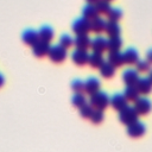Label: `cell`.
Listing matches in <instances>:
<instances>
[{
	"label": "cell",
	"mask_w": 152,
	"mask_h": 152,
	"mask_svg": "<svg viewBox=\"0 0 152 152\" xmlns=\"http://www.w3.org/2000/svg\"><path fill=\"white\" fill-rule=\"evenodd\" d=\"M59 45L62 48H64L65 50H68V49H70V48L74 46V38L70 34L64 33V34H62L59 37Z\"/></svg>",
	"instance_id": "83f0119b"
},
{
	"label": "cell",
	"mask_w": 152,
	"mask_h": 152,
	"mask_svg": "<svg viewBox=\"0 0 152 152\" xmlns=\"http://www.w3.org/2000/svg\"><path fill=\"white\" fill-rule=\"evenodd\" d=\"M5 84V77L2 76V74H0V88Z\"/></svg>",
	"instance_id": "e575fe53"
},
{
	"label": "cell",
	"mask_w": 152,
	"mask_h": 152,
	"mask_svg": "<svg viewBox=\"0 0 152 152\" xmlns=\"http://www.w3.org/2000/svg\"><path fill=\"white\" fill-rule=\"evenodd\" d=\"M104 119V114H103V110H99V109H93L91 112V115L89 116V120L94 124V125H99L103 121Z\"/></svg>",
	"instance_id": "f546056e"
},
{
	"label": "cell",
	"mask_w": 152,
	"mask_h": 152,
	"mask_svg": "<svg viewBox=\"0 0 152 152\" xmlns=\"http://www.w3.org/2000/svg\"><path fill=\"white\" fill-rule=\"evenodd\" d=\"M138 119H139V115L134 110L133 106H126L124 109H121L119 112V120L121 124H124L126 126L138 121Z\"/></svg>",
	"instance_id": "3957f363"
},
{
	"label": "cell",
	"mask_w": 152,
	"mask_h": 152,
	"mask_svg": "<svg viewBox=\"0 0 152 152\" xmlns=\"http://www.w3.org/2000/svg\"><path fill=\"white\" fill-rule=\"evenodd\" d=\"M88 51L86 50H78V49H75L72 52H71V61L72 63H75L76 65L78 66H83L88 63Z\"/></svg>",
	"instance_id": "30bf717a"
},
{
	"label": "cell",
	"mask_w": 152,
	"mask_h": 152,
	"mask_svg": "<svg viewBox=\"0 0 152 152\" xmlns=\"http://www.w3.org/2000/svg\"><path fill=\"white\" fill-rule=\"evenodd\" d=\"M89 104L91 106L93 109H99V110H104L109 106V96L104 91H96L90 95L89 97Z\"/></svg>",
	"instance_id": "6da1fadb"
},
{
	"label": "cell",
	"mask_w": 152,
	"mask_h": 152,
	"mask_svg": "<svg viewBox=\"0 0 152 152\" xmlns=\"http://www.w3.org/2000/svg\"><path fill=\"white\" fill-rule=\"evenodd\" d=\"M21 40L24 42V44L28 45V46H32L34 45L38 40H39V37H38V32L36 30H32V28H27L21 34Z\"/></svg>",
	"instance_id": "9a60e30c"
},
{
	"label": "cell",
	"mask_w": 152,
	"mask_h": 152,
	"mask_svg": "<svg viewBox=\"0 0 152 152\" xmlns=\"http://www.w3.org/2000/svg\"><path fill=\"white\" fill-rule=\"evenodd\" d=\"M106 20L102 18V17H96L94 18L93 20L89 21V31L93 32V33H96V34H100L104 31V27H106Z\"/></svg>",
	"instance_id": "5bb4252c"
},
{
	"label": "cell",
	"mask_w": 152,
	"mask_h": 152,
	"mask_svg": "<svg viewBox=\"0 0 152 152\" xmlns=\"http://www.w3.org/2000/svg\"><path fill=\"white\" fill-rule=\"evenodd\" d=\"M104 32L107 33L108 38H114V37H120L121 33V27L118 23L114 21H107L106 23V27H104Z\"/></svg>",
	"instance_id": "d6986e66"
},
{
	"label": "cell",
	"mask_w": 152,
	"mask_h": 152,
	"mask_svg": "<svg viewBox=\"0 0 152 152\" xmlns=\"http://www.w3.org/2000/svg\"><path fill=\"white\" fill-rule=\"evenodd\" d=\"M139 93V95L146 96L151 93V88H152V82L150 77H139L137 84L134 86Z\"/></svg>",
	"instance_id": "ba28073f"
},
{
	"label": "cell",
	"mask_w": 152,
	"mask_h": 152,
	"mask_svg": "<svg viewBox=\"0 0 152 152\" xmlns=\"http://www.w3.org/2000/svg\"><path fill=\"white\" fill-rule=\"evenodd\" d=\"M31 48H32V53L36 57L43 58V57L48 56V52H49V49H50V43H46V42H43V40H38Z\"/></svg>",
	"instance_id": "8fae6325"
},
{
	"label": "cell",
	"mask_w": 152,
	"mask_h": 152,
	"mask_svg": "<svg viewBox=\"0 0 152 152\" xmlns=\"http://www.w3.org/2000/svg\"><path fill=\"white\" fill-rule=\"evenodd\" d=\"M133 103V108L138 115H147L151 110V101L146 96H139Z\"/></svg>",
	"instance_id": "277c9868"
},
{
	"label": "cell",
	"mask_w": 152,
	"mask_h": 152,
	"mask_svg": "<svg viewBox=\"0 0 152 152\" xmlns=\"http://www.w3.org/2000/svg\"><path fill=\"white\" fill-rule=\"evenodd\" d=\"M90 42H91V38L88 34H78L74 38V45L78 50L88 51V49H90Z\"/></svg>",
	"instance_id": "2e32d148"
},
{
	"label": "cell",
	"mask_w": 152,
	"mask_h": 152,
	"mask_svg": "<svg viewBox=\"0 0 152 152\" xmlns=\"http://www.w3.org/2000/svg\"><path fill=\"white\" fill-rule=\"evenodd\" d=\"M146 61H147L148 63H152V52H151V51L147 52V55H146Z\"/></svg>",
	"instance_id": "836d02e7"
},
{
	"label": "cell",
	"mask_w": 152,
	"mask_h": 152,
	"mask_svg": "<svg viewBox=\"0 0 152 152\" xmlns=\"http://www.w3.org/2000/svg\"><path fill=\"white\" fill-rule=\"evenodd\" d=\"M71 102H72L74 107L80 109L82 106H84L87 103V97L84 96L83 93H74V95L71 97Z\"/></svg>",
	"instance_id": "4316f807"
},
{
	"label": "cell",
	"mask_w": 152,
	"mask_h": 152,
	"mask_svg": "<svg viewBox=\"0 0 152 152\" xmlns=\"http://www.w3.org/2000/svg\"><path fill=\"white\" fill-rule=\"evenodd\" d=\"M104 62V57L102 53L99 52H91L88 56V63L93 69H99L101 66V64Z\"/></svg>",
	"instance_id": "44dd1931"
},
{
	"label": "cell",
	"mask_w": 152,
	"mask_h": 152,
	"mask_svg": "<svg viewBox=\"0 0 152 152\" xmlns=\"http://www.w3.org/2000/svg\"><path fill=\"white\" fill-rule=\"evenodd\" d=\"M86 1H87V4H91V5H95V4H96L99 0H86Z\"/></svg>",
	"instance_id": "d590c367"
},
{
	"label": "cell",
	"mask_w": 152,
	"mask_h": 152,
	"mask_svg": "<svg viewBox=\"0 0 152 152\" xmlns=\"http://www.w3.org/2000/svg\"><path fill=\"white\" fill-rule=\"evenodd\" d=\"M107 62L114 66L115 69L116 68H120L124 65V61H122V53L120 51H115V52H108V56H107Z\"/></svg>",
	"instance_id": "ffe728a7"
},
{
	"label": "cell",
	"mask_w": 152,
	"mask_h": 152,
	"mask_svg": "<svg viewBox=\"0 0 152 152\" xmlns=\"http://www.w3.org/2000/svg\"><path fill=\"white\" fill-rule=\"evenodd\" d=\"M139 72L135 70V69H126L124 72H122V81L126 86H135L138 80H139Z\"/></svg>",
	"instance_id": "7c38bea8"
},
{
	"label": "cell",
	"mask_w": 152,
	"mask_h": 152,
	"mask_svg": "<svg viewBox=\"0 0 152 152\" xmlns=\"http://www.w3.org/2000/svg\"><path fill=\"white\" fill-rule=\"evenodd\" d=\"M91 112H93V108L89 103H86L84 106H82L80 108V115L83 118V119H89V116L91 115Z\"/></svg>",
	"instance_id": "1f68e13d"
},
{
	"label": "cell",
	"mask_w": 152,
	"mask_h": 152,
	"mask_svg": "<svg viewBox=\"0 0 152 152\" xmlns=\"http://www.w3.org/2000/svg\"><path fill=\"white\" fill-rule=\"evenodd\" d=\"M145 132H146V126L139 120L127 126V134L131 138H140L145 134Z\"/></svg>",
	"instance_id": "5b68a950"
},
{
	"label": "cell",
	"mask_w": 152,
	"mask_h": 152,
	"mask_svg": "<svg viewBox=\"0 0 152 152\" xmlns=\"http://www.w3.org/2000/svg\"><path fill=\"white\" fill-rule=\"evenodd\" d=\"M99 17L97 12H96V8H95V5H91V4H87L83 8H82V18L87 19L88 21L93 20L94 18Z\"/></svg>",
	"instance_id": "cb8c5ba5"
},
{
	"label": "cell",
	"mask_w": 152,
	"mask_h": 152,
	"mask_svg": "<svg viewBox=\"0 0 152 152\" xmlns=\"http://www.w3.org/2000/svg\"><path fill=\"white\" fill-rule=\"evenodd\" d=\"M37 32H38L39 40H43V42H46V43H51L52 39H53V37H55V31L49 25L42 26Z\"/></svg>",
	"instance_id": "ac0fdd59"
},
{
	"label": "cell",
	"mask_w": 152,
	"mask_h": 152,
	"mask_svg": "<svg viewBox=\"0 0 152 152\" xmlns=\"http://www.w3.org/2000/svg\"><path fill=\"white\" fill-rule=\"evenodd\" d=\"M95 8H96V12L99 15H106L109 12V10L112 8V6H110V2H107L104 0H99L95 4Z\"/></svg>",
	"instance_id": "484cf974"
},
{
	"label": "cell",
	"mask_w": 152,
	"mask_h": 152,
	"mask_svg": "<svg viewBox=\"0 0 152 152\" xmlns=\"http://www.w3.org/2000/svg\"><path fill=\"white\" fill-rule=\"evenodd\" d=\"M121 46H122V39L120 37H114V38H108L107 39L106 50H108V52L120 51Z\"/></svg>",
	"instance_id": "7402d4cb"
},
{
	"label": "cell",
	"mask_w": 152,
	"mask_h": 152,
	"mask_svg": "<svg viewBox=\"0 0 152 152\" xmlns=\"http://www.w3.org/2000/svg\"><path fill=\"white\" fill-rule=\"evenodd\" d=\"M104 1H107V2H110V1H113V0H104Z\"/></svg>",
	"instance_id": "8d00e7d4"
},
{
	"label": "cell",
	"mask_w": 152,
	"mask_h": 152,
	"mask_svg": "<svg viewBox=\"0 0 152 152\" xmlns=\"http://www.w3.org/2000/svg\"><path fill=\"white\" fill-rule=\"evenodd\" d=\"M106 45H107V39L102 36H97L93 38L90 42V49L93 50V52L103 53L106 51Z\"/></svg>",
	"instance_id": "e0dca14e"
},
{
	"label": "cell",
	"mask_w": 152,
	"mask_h": 152,
	"mask_svg": "<svg viewBox=\"0 0 152 152\" xmlns=\"http://www.w3.org/2000/svg\"><path fill=\"white\" fill-rule=\"evenodd\" d=\"M99 71H100V75L103 78H112L115 75V68L112 66L107 61H104L101 64V66L99 68Z\"/></svg>",
	"instance_id": "603a6c76"
},
{
	"label": "cell",
	"mask_w": 152,
	"mask_h": 152,
	"mask_svg": "<svg viewBox=\"0 0 152 152\" xmlns=\"http://www.w3.org/2000/svg\"><path fill=\"white\" fill-rule=\"evenodd\" d=\"M122 53V61H124V64H127V65H135L137 62L139 61V52L134 49V48H128L126 49Z\"/></svg>",
	"instance_id": "9c48e42d"
},
{
	"label": "cell",
	"mask_w": 152,
	"mask_h": 152,
	"mask_svg": "<svg viewBox=\"0 0 152 152\" xmlns=\"http://www.w3.org/2000/svg\"><path fill=\"white\" fill-rule=\"evenodd\" d=\"M122 95H124V97L126 99L127 102H134L140 96L138 90H137V88L134 86H126Z\"/></svg>",
	"instance_id": "d4e9b609"
},
{
	"label": "cell",
	"mask_w": 152,
	"mask_h": 152,
	"mask_svg": "<svg viewBox=\"0 0 152 152\" xmlns=\"http://www.w3.org/2000/svg\"><path fill=\"white\" fill-rule=\"evenodd\" d=\"M72 32L78 36V34H88L89 31V21L84 18H77L72 23Z\"/></svg>",
	"instance_id": "8992f818"
},
{
	"label": "cell",
	"mask_w": 152,
	"mask_h": 152,
	"mask_svg": "<svg viewBox=\"0 0 152 152\" xmlns=\"http://www.w3.org/2000/svg\"><path fill=\"white\" fill-rule=\"evenodd\" d=\"M66 56H68V50L62 48L59 44L50 45V49H49V52H48V57L50 58L51 62H53L56 64L63 63L66 59Z\"/></svg>",
	"instance_id": "7a4b0ae2"
},
{
	"label": "cell",
	"mask_w": 152,
	"mask_h": 152,
	"mask_svg": "<svg viewBox=\"0 0 152 152\" xmlns=\"http://www.w3.org/2000/svg\"><path fill=\"white\" fill-rule=\"evenodd\" d=\"M71 89L74 93H83V81L80 78H75L71 82Z\"/></svg>",
	"instance_id": "d6a6232c"
},
{
	"label": "cell",
	"mask_w": 152,
	"mask_h": 152,
	"mask_svg": "<svg viewBox=\"0 0 152 152\" xmlns=\"http://www.w3.org/2000/svg\"><path fill=\"white\" fill-rule=\"evenodd\" d=\"M109 104L118 112H120L121 109H124L126 106H128V102L126 101V99L124 97V95L121 93H115L112 97H109Z\"/></svg>",
	"instance_id": "4fadbf2b"
},
{
	"label": "cell",
	"mask_w": 152,
	"mask_h": 152,
	"mask_svg": "<svg viewBox=\"0 0 152 152\" xmlns=\"http://www.w3.org/2000/svg\"><path fill=\"white\" fill-rule=\"evenodd\" d=\"M150 68H151V63H148L146 59H139L135 64V70L140 74V72H147L150 71Z\"/></svg>",
	"instance_id": "4dcf8cb0"
},
{
	"label": "cell",
	"mask_w": 152,
	"mask_h": 152,
	"mask_svg": "<svg viewBox=\"0 0 152 152\" xmlns=\"http://www.w3.org/2000/svg\"><path fill=\"white\" fill-rule=\"evenodd\" d=\"M107 15V19L108 21H114V23H118L121 18H122V12L120 8H110L109 12L106 14Z\"/></svg>",
	"instance_id": "f1b7e54d"
},
{
	"label": "cell",
	"mask_w": 152,
	"mask_h": 152,
	"mask_svg": "<svg viewBox=\"0 0 152 152\" xmlns=\"http://www.w3.org/2000/svg\"><path fill=\"white\" fill-rule=\"evenodd\" d=\"M100 88H101V82L96 77H88L83 82V91H86V94H88V95H91V94L99 91Z\"/></svg>",
	"instance_id": "52a82bcc"
}]
</instances>
